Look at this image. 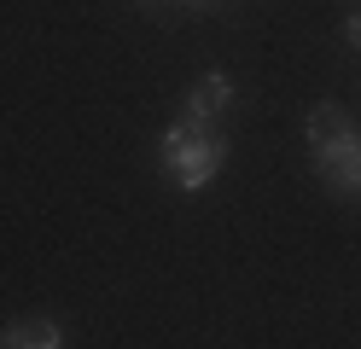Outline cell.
<instances>
[{
	"instance_id": "obj_4",
	"label": "cell",
	"mask_w": 361,
	"mask_h": 349,
	"mask_svg": "<svg viewBox=\"0 0 361 349\" xmlns=\"http://www.w3.org/2000/svg\"><path fill=\"white\" fill-rule=\"evenodd\" d=\"M0 349H64V326L53 314H24L0 326Z\"/></svg>"
},
{
	"instance_id": "obj_2",
	"label": "cell",
	"mask_w": 361,
	"mask_h": 349,
	"mask_svg": "<svg viewBox=\"0 0 361 349\" xmlns=\"http://www.w3.org/2000/svg\"><path fill=\"white\" fill-rule=\"evenodd\" d=\"M228 152H233L228 128H198V123H187V116H175V123L157 134V169H164V180L180 198L210 192L216 175L228 169Z\"/></svg>"
},
{
	"instance_id": "obj_7",
	"label": "cell",
	"mask_w": 361,
	"mask_h": 349,
	"mask_svg": "<svg viewBox=\"0 0 361 349\" xmlns=\"http://www.w3.org/2000/svg\"><path fill=\"white\" fill-rule=\"evenodd\" d=\"M355 6H361V0H355Z\"/></svg>"
},
{
	"instance_id": "obj_3",
	"label": "cell",
	"mask_w": 361,
	"mask_h": 349,
	"mask_svg": "<svg viewBox=\"0 0 361 349\" xmlns=\"http://www.w3.org/2000/svg\"><path fill=\"white\" fill-rule=\"evenodd\" d=\"M233 105H239V82L228 76V70H204V76L192 82V93L180 99L175 116H187V123H198V128H221Z\"/></svg>"
},
{
	"instance_id": "obj_6",
	"label": "cell",
	"mask_w": 361,
	"mask_h": 349,
	"mask_svg": "<svg viewBox=\"0 0 361 349\" xmlns=\"http://www.w3.org/2000/svg\"><path fill=\"white\" fill-rule=\"evenodd\" d=\"M169 12H221V6H233V0H164Z\"/></svg>"
},
{
	"instance_id": "obj_1",
	"label": "cell",
	"mask_w": 361,
	"mask_h": 349,
	"mask_svg": "<svg viewBox=\"0 0 361 349\" xmlns=\"http://www.w3.org/2000/svg\"><path fill=\"white\" fill-rule=\"evenodd\" d=\"M303 140H309V175L338 204H361V123L355 116L321 99L303 111Z\"/></svg>"
},
{
	"instance_id": "obj_5",
	"label": "cell",
	"mask_w": 361,
	"mask_h": 349,
	"mask_svg": "<svg viewBox=\"0 0 361 349\" xmlns=\"http://www.w3.org/2000/svg\"><path fill=\"white\" fill-rule=\"evenodd\" d=\"M344 53H350V59H361V6L344 18Z\"/></svg>"
}]
</instances>
